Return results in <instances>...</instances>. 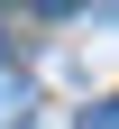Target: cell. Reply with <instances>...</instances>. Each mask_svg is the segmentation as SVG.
<instances>
[{"label": "cell", "instance_id": "obj_1", "mask_svg": "<svg viewBox=\"0 0 119 129\" xmlns=\"http://www.w3.org/2000/svg\"><path fill=\"white\" fill-rule=\"evenodd\" d=\"M9 120H28V74H19V64H0V129H9Z\"/></svg>", "mask_w": 119, "mask_h": 129}, {"label": "cell", "instance_id": "obj_2", "mask_svg": "<svg viewBox=\"0 0 119 129\" xmlns=\"http://www.w3.org/2000/svg\"><path fill=\"white\" fill-rule=\"evenodd\" d=\"M82 129H119V92H101V102L82 111Z\"/></svg>", "mask_w": 119, "mask_h": 129}]
</instances>
